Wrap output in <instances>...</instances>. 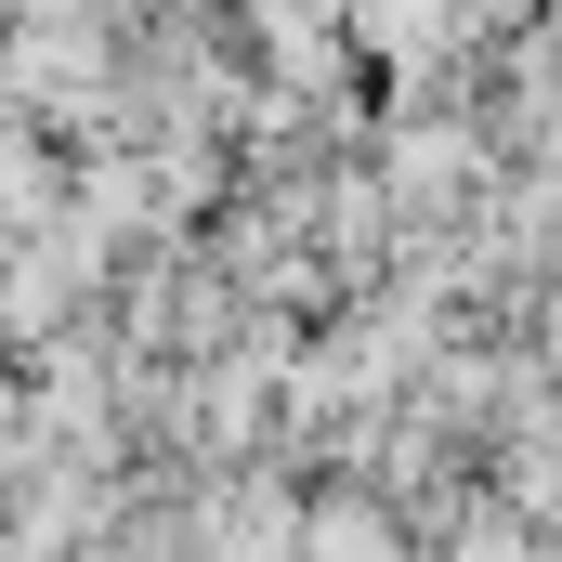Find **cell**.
Masks as SVG:
<instances>
[{"label": "cell", "instance_id": "cell-1", "mask_svg": "<svg viewBox=\"0 0 562 562\" xmlns=\"http://www.w3.org/2000/svg\"><path fill=\"white\" fill-rule=\"evenodd\" d=\"M367 40L406 53V40H445V0H367Z\"/></svg>", "mask_w": 562, "mask_h": 562}]
</instances>
